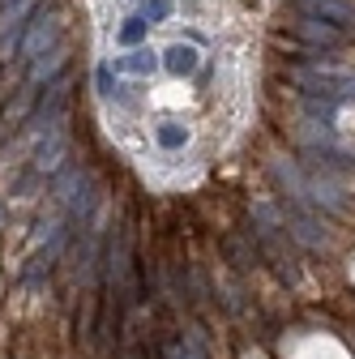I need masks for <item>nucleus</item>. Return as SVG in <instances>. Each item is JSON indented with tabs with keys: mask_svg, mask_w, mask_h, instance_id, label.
<instances>
[{
	"mask_svg": "<svg viewBox=\"0 0 355 359\" xmlns=\"http://www.w3.org/2000/svg\"><path fill=\"white\" fill-rule=\"evenodd\" d=\"M295 39L313 43V48H334V43L342 39V26L321 22V18H304V22H295Z\"/></svg>",
	"mask_w": 355,
	"mask_h": 359,
	"instance_id": "nucleus-5",
	"label": "nucleus"
},
{
	"mask_svg": "<svg viewBox=\"0 0 355 359\" xmlns=\"http://www.w3.org/2000/svg\"><path fill=\"white\" fill-rule=\"evenodd\" d=\"M56 30H60V22L52 18V13H34L30 18V26H26V34H22V43H18V56L22 60H34V56H43L52 48V39H56Z\"/></svg>",
	"mask_w": 355,
	"mask_h": 359,
	"instance_id": "nucleus-2",
	"label": "nucleus"
},
{
	"mask_svg": "<svg viewBox=\"0 0 355 359\" xmlns=\"http://www.w3.org/2000/svg\"><path fill=\"white\" fill-rule=\"evenodd\" d=\"M287 77L295 86H304L308 95H326V99H355V73L326 65V60H308V65H291Z\"/></svg>",
	"mask_w": 355,
	"mask_h": 359,
	"instance_id": "nucleus-1",
	"label": "nucleus"
},
{
	"mask_svg": "<svg viewBox=\"0 0 355 359\" xmlns=\"http://www.w3.org/2000/svg\"><path fill=\"white\" fill-rule=\"evenodd\" d=\"M0 222H5V210H0Z\"/></svg>",
	"mask_w": 355,
	"mask_h": 359,
	"instance_id": "nucleus-15",
	"label": "nucleus"
},
{
	"mask_svg": "<svg viewBox=\"0 0 355 359\" xmlns=\"http://www.w3.org/2000/svg\"><path fill=\"white\" fill-rule=\"evenodd\" d=\"M197 65H201V56H197L193 43H175V48H167V52H163V69H167V73H175V77L197 73Z\"/></svg>",
	"mask_w": 355,
	"mask_h": 359,
	"instance_id": "nucleus-6",
	"label": "nucleus"
},
{
	"mask_svg": "<svg viewBox=\"0 0 355 359\" xmlns=\"http://www.w3.org/2000/svg\"><path fill=\"white\" fill-rule=\"evenodd\" d=\"M185 142H189V133H185L180 124H163V128H159V146H163V150H180Z\"/></svg>",
	"mask_w": 355,
	"mask_h": 359,
	"instance_id": "nucleus-11",
	"label": "nucleus"
},
{
	"mask_svg": "<svg viewBox=\"0 0 355 359\" xmlns=\"http://www.w3.org/2000/svg\"><path fill=\"white\" fill-rule=\"evenodd\" d=\"M60 163H65V137L56 133V137H52L48 146H39V158H34V167H39V171H60Z\"/></svg>",
	"mask_w": 355,
	"mask_h": 359,
	"instance_id": "nucleus-7",
	"label": "nucleus"
},
{
	"mask_svg": "<svg viewBox=\"0 0 355 359\" xmlns=\"http://www.w3.org/2000/svg\"><path fill=\"white\" fill-rule=\"evenodd\" d=\"M159 65H163V60H159L154 52H133V56H124V60H120V69H124V73H154Z\"/></svg>",
	"mask_w": 355,
	"mask_h": 359,
	"instance_id": "nucleus-9",
	"label": "nucleus"
},
{
	"mask_svg": "<svg viewBox=\"0 0 355 359\" xmlns=\"http://www.w3.org/2000/svg\"><path fill=\"white\" fill-rule=\"evenodd\" d=\"M99 90H103V95H112V69H99Z\"/></svg>",
	"mask_w": 355,
	"mask_h": 359,
	"instance_id": "nucleus-14",
	"label": "nucleus"
},
{
	"mask_svg": "<svg viewBox=\"0 0 355 359\" xmlns=\"http://www.w3.org/2000/svg\"><path fill=\"white\" fill-rule=\"evenodd\" d=\"M56 197H60V201H69L77 214H86V210H91V193H86V175H81L77 167H69V171L56 180Z\"/></svg>",
	"mask_w": 355,
	"mask_h": 359,
	"instance_id": "nucleus-4",
	"label": "nucleus"
},
{
	"mask_svg": "<svg viewBox=\"0 0 355 359\" xmlns=\"http://www.w3.org/2000/svg\"><path fill=\"white\" fill-rule=\"evenodd\" d=\"M60 65H65L60 52H43V56H34V65H30V81H48V77H56Z\"/></svg>",
	"mask_w": 355,
	"mask_h": 359,
	"instance_id": "nucleus-8",
	"label": "nucleus"
},
{
	"mask_svg": "<svg viewBox=\"0 0 355 359\" xmlns=\"http://www.w3.org/2000/svg\"><path fill=\"white\" fill-rule=\"evenodd\" d=\"M304 18H321L334 26H355V5L351 0H295Z\"/></svg>",
	"mask_w": 355,
	"mask_h": 359,
	"instance_id": "nucleus-3",
	"label": "nucleus"
},
{
	"mask_svg": "<svg viewBox=\"0 0 355 359\" xmlns=\"http://www.w3.org/2000/svg\"><path fill=\"white\" fill-rule=\"evenodd\" d=\"M171 9H167V0H146V5H142V18L146 22H163Z\"/></svg>",
	"mask_w": 355,
	"mask_h": 359,
	"instance_id": "nucleus-12",
	"label": "nucleus"
},
{
	"mask_svg": "<svg viewBox=\"0 0 355 359\" xmlns=\"http://www.w3.org/2000/svg\"><path fill=\"white\" fill-rule=\"evenodd\" d=\"M146 30H150L146 18H128V22L120 26V43H124V48H138V43L146 39Z\"/></svg>",
	"mask_w": 355,
	"mask_h": 359,
	"instance_id": "nucleus-10",
	"label": "nucleus"
},
{
	"mask_svg": "<svg viewBox=\"0 0 355 359\" xmlns=\"http://www.w3.org/2000/svg\"><path fill=\"white\" fill-rule=\"evenodd\" d=\"M227 252L236 257V265H253V252L244 248V240H236V236H232V240H227Z\"/></svg>",
	"mask_w": 355,
	"mask_h": 359,
	"instance_id": "nucleus-13",
	"label": "nucleus"
}]
</instances>
